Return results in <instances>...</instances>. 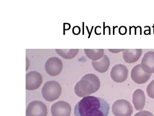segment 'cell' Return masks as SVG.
I'll list each match as a JSON object with an SVG mask.
<instances>
[{
	"label": "cell",
	"mask_w": 154,
	"mask_h": 116,
	"mask_svg": "<svg viewBox=\"0 0 154 116\" xmlns=\"http://www.w3.org/2000/svg\"><path fill=\"white\" fill-rule=\"evenodd\" d=\"M132 103L136 110L143 109L146 104V96L143 90L140 89L135 90L132 95Z\"/></svg>",
	"instance_id": "4fadbf2b"
},
{
	"label": "cell",
	"mask_w": 154,
	"mask_h": 116,
	"mask_svg": "<svg viewBox=\"0 0 154 116\" xmlns=\"http://www.w3.org/2000/svg\"><path fill=\"white\" fill-rule=\"evenodd\" d=\"M134 116H154V115L149 111L143 110L135 114Z\"/></svg>",
	"instance_id": "ac0fdd59"
},
{
	"label": "cell",
	"mask_w": 154,
	"mask_h": 116,
	"mask_svg": "<svg viewBox=\"0 0 154 116\" xmlns=\"http://www.w3.org/2000/svg\"><path fill=\"white\" fill-rule=\"evenodd\" d=\"M112 110L115 116H131L133 113V107L128 101L119 99L114 102Z\"/></svg>",
	"instance_id": "277c9868"
},
{
	"label": "cell",
	"mask_w": 154,
	"mask_h": 116,
	"mask_svg": "<svg viewBox=\"0 0 154 116\" xmlns=\"http://www.w3.org/2000/svg\"><path fill=\"white\" fill-rule=\"evenodd\" d=\"M110 106L103 98L94 96L85 97L76 104L75 116H108Z\"/></svg>",
	"instance_id": "6da1fadb"
},
{
	"label": "cell",
	"mask_w": 154,
	"mask_h": 116,
	"mask_svg": "<svg viewBox=\"0 0 154 116\" xmlns=\"http://www.w3.org/2000/svg\"><path fill=\"white\" fill-rule=\"evenodd\" d=\"M42 96L48 102H53L59 98L61 93L60 84L56 81H47L42 89Z\"/></svg>",
	"instance_id": "3957f363"
},
{
	"label": "cell",
	"mask_w": 154,
	"mask_h": 116,
	"mask_svg": "<svg viewBox=\"0 0 154 116\" xmlns=\"http://www.w3.org/2000/svg\"><path fill=\"white\" fill-rule=\"evenodd\" d=\"M100 83L99 78L93 74L85 75L75 85V92L77 96L85 97L97 92Z\"/></svg>",
	"instance_id": "7a4b0ae2"
},
{
	"label": "cell",
	"mask_w": 154,
	"mask_h": 116,
	"mask_svg": "<svg viewBox=\"0 0 154 116\" xmlns=\"http://www.w3.org/2000/svg\"><path fill=\"white\" fill-rule=\"evenodd\" d=\"M56 52L60 56L65 59H72L77 55L79 49H56Z\"/></svg>",
	"instance_id": "2e32d148"
},
{
	"label": "cell",
	"mask_w": 154,
	"mask_h": 116,
	"mask_svg": "<svg viewBox=\"0 0 154 116\" xmlns=\"http://www.w3.org/2000/svg\"><path fill=\"white\" fill-rule=\"evenodd\" d=\"M86 56L93 61H97L102 59L104 56L103 49H85Z\"/></svg>",
	"instance_id": "9a60e30c"
},
{
	"label": "cell",
	"mask_w": 154,
	"mask_h": 116,
	"mask_svg": "<svg viewBox=\"0 0 154 116\" xmlns=\"http://www.w3.org/2000/svg\"><path fill=\"white\" fill-rule=\"evenodd\" d=\"M48 109L44 103L34 101L29 104L26 109V116H47Z\"/></svg>",
	"instance_id": "8992f818"
},
{
	"label": "cell",
	"mask_w": 154,
	"mask_h": 116,
	"mask_svg": "<svg viewBox=\"0 0 154 116\" xmlns=\"http://www.w3.org/2000/svg\"><path fill=\"white\" fill-rule=\"evenodd\" d=\"M112 80L116 83H122L126 81L128 77V69L125 65L117 64L113 66L110 72Z\"/></svg>",
	"instance_id": "52a82bcc"
},
{
	"label": "cell",
	"mask_w": 154,
	"mask_h": 116,
	"mask_svg": "<svg viewBox=\"0 0 154 116\" xmlns=\"http://www.w3.org/2000/svg\"><path fill=\"white\" fill-rule=\"evenodd\" d=\"M80 31H81L80 28L79 26H75L73 27V29H72V33L75 35H77V34H79Z\"/></svg>",
	"instance_id": "ffe728a7"
},
{
	"label": "cell",
	"mask_w": 154,
	"mask_h": 116,
	"mask_svg": "<svg viewBox=\"0 0 154 116\" xmlns=\"http://www.w3.org/2000/svg\"><path fill=\"white\" fill-rule=\"evenodd\" d=\"M63 64L60 59L57 57L49 58L45 65L47 74L52 77L59 75L63 70Z\"/></svg>",
	"instance_id": "5b68a950"
},
{
	"label": "cell",
	"mask_w": 154,
	"mask_h": 116,
	"mask_svg": "<svg viewBox=\"0 0 154 116\" xmlns=\"http://www.w3.org/2000/svg\"><path fill=\"white\" fill-rule=\"evenodd\" d=\"M127 30L125 26H121L119 29V33L121 35H124L127 33Z\"/></svg>",
	"instance_id": "d6986e66"
},
{
	"label": "cell",
	"mask_w": 154,
	"mask_h": 116,
	"mask_svg": "<svg viewBox=\"0 0 154 116\" xmlns=\"http://www.w3.org/2000/svg\"><path fill=\"white\" fill-rule=\"evenodd\" d=\"M124 49H109L108 50H109V52H111L112 53H119L120 52H123V51Z\"/></svg>",
	"instance_id": "44dd1931"
},
{
	"label": "cell",
	"mask_w": 154,
	"mask_h": 116,
	"mask_svg": "<svg viewBox=\"0 0 154 116\" xmlns=\"http://www.w3.org/2000/svg\"><path fill=\"white\" fill-rule=\"evenodd\" d=\"M142 54V49H125L123 51V58L126 63L133 64L139 60Z\"/></svg>",
	"instance_id": "7c38bea8"
},
{
	"label": "cell",
	"mask_w": 154,
	"mask_h": 116,
	"mask_svg": "<svg viewBox=\"0 0 154 116\" xmlns=\"http://www.w3.org/2000/svg\"><path fill=\"white\" fill-rule=\"evenodd\" d=\"M42 77L37 71H31L26 74V89L27 90H33L39 88L42 83Z\"/></svg>",
	"instance_id": "ba28073f"
},
{
	"label": "cell",
	"mask_w": 154,
	"mask_h": 116,
	"mask_svg": "<svg viewBox=\"0 0 154 116\" xmlns=\"http://www.w3.org/2000/svg\"><path fill=\"white\" fill-rule=\"evenodd\" d=\"M71 106L66 102H57L51 107V113L52 116H70Z\"/></svg>",
	"instance_id": "30bf717a"
},
{
	"label": "cell",
	"mask_w": 154,
	"mask_h": 116,
	"mask_svg": "<svg viewBox=\"0 0 154 116\" xmlns=\"http://www.w3.org/2000/svg\"><path fill=\"white\" fill-rule=\"evenodd\" d=\"M146 92L150 98L154 99V80L147 86Z\"/></svg>",
	"instance_id": "e0dca14e"
},
{
	"label": "cell",
	"mask_w": 154,
	"mask_h": 116,
	"mask_svg": "<svg viewBox=\"0 0 154 116\" xmlns=\"http://www.w3.org/2000/svg\"><path fill=\"white\" fill-rule=\"evenodd\" d=\"M141 65L142 69L146 73H154V52L149 51L144 54Z\"/></svg>",
	"instance_id": "8fae6325"
},
{
	"label": "cell",
	"mask_w": 154,
	"mask_h": 116,
	"mask_svg": "<svg viewBox=\"0 0 154 116\" xmlns=\"http://www.w3.org/2000/svg\"><path fill=\"white\" fill-rule=\"evenodd\" d=\"M110 64L109 58L105 54L99 61H92V65L94 69L100 73L106 72L109 68Z\"/></svg>",
	"instance_id": "5bb4252c"
},
{
	"label": "cell",
	"mask_w": 154,
	"mask_h": 116,
	"mask_svg": "<svg viewBox=\"0 0 154 116\" xmlns=\"http://www.w3.org/2000/svg\"><path fill=\"white\" fill-rule=\"evenodd\" d=\"M131 78L138 84H143L148 81L151 77V74L145 72L141 67V64L133 67L131 71Z\"/></svg>",
	"instance_id": "9c48e42d"
}]
</instances>
